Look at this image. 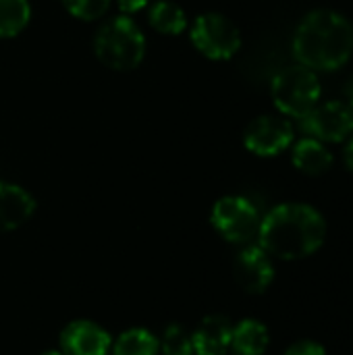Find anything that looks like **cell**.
Masks as SVG:
<instances>
[{
	"label": "cell",
	"instance_id": "obj_1",
	"mask_svg": "<svg viewBox=\"0 0 353 355\" xmlns=\"http://www.w3.org/2000/svg\"><path fill=\"white\" fill-rule=\"evenodd\" d=\"M327 239V220L310 204L287 202L275 206L258 229L260 248L270 258L302 260L316 254Z\"/></svg>",
	"mask_w": 353,
	"mask_h": 355
},
{
	"label": "cell",
	"instance_id": "obj_2",
	"mask_svg": "<svg viewBox=\"0 0 353 355\" xmlns=\"http://www.w3.org/2000/svg\"><path fill=\"white\" fill-rule=\"evenodd\" d=\"M291 48L300 64L312 71H337L353 54L352 21L333 8H316L300 21Z\"/></svg>",
	"mask_w": 353,
	"mask_h": 355
},
{
	"label": "cell",
	"instance_id": "obj_3",
	"mask_svg": "<svg viewBox=\"0 0 353 355\" xmlns=\"http://www.w3.org/2000/svg\"><path fill=\"white\" fill-rule=\"evenodd\" d=\"M94 52L112 71H133L146 56V37L129 15H119L102 23L94 37Z\"/></svg>",
	"mask_w": 353,
	"mask_h": 355
},
{
	"label": "cell",
	"instance_id": "obj_4",
	"mask_svg": "<svg viewBox=\"0 0 353 355\" xmlns=\"http://www.w3.org/2000/svg\"><path fill=\"white\" fill-rule=\"evenodd\" d=\"M320 79L316 71L304 64H291L279 71L270 83V96L277 110L291 119L306 116L320 102Z\"/></svg>",
	"mask_w": 353,
	"mask_h": 355
},
{
	"label": "cell",
	"instance_id": "obj_5",
	"mask_svg": "<svg viewBox=\"0 0 353 355\" xmlns=\"http://www.w3.org/2000/svg\"><path fill=\"white\" fill-rule=\"evenodd\" d=\"M191 44L210 60H229L241 48L239 27L221 12L200 15L189 31Z\"/></svg>",
	"mask_w": 353,
	"mask_h": 355
},
{
	"label": "cell",
	"instance_id": "obj_6",
	"mask_svg": "<svg viewBox=\"0 0 353 355\" xmlns=\"http://www.w3.org/2000/svg\"><path fill=\"white\" fill-rule=\"evenodd\" d=\"M258 208L243 196H225L212 206L210 223L216 233L229 243H248L258 237Z\"/></svg>",
	"mask_w": 353,
	"mask_h": 355
},
{
	"label": "cell",
	"instance_id": "obj_7",
	"mask_svg": "<svg viewBox=\"0 0 353 355\" xmlns=\"http://www.w3.org/2000/svg\"><path fill=\"white\" fill-rule=\"evenodd\" d=\"M302 129L327 144H341L353 135V110L350 104H343L339 100L331 102H318L306 116L300 119Z\"/></svg>",
	"mask_w": 353,
	"mask_h": 355
},
{
	"label": "cell",
	"instance_id": "obj_8",
	"mask_svg": "<svg viewBox=\"0 0 353 355\" xmlns=\"http://www.w3.org/2000/svg\"><path fill=\"white\" fill-rule=\"evenodd\" d=\"M293 125L285 116L262 114L246 127L243 146L260 158H270L285 152L293 144Z\"/></svg>",
	"mask_w": 353,
	"mask_h": 355
},
{
	"label": "cell",
	"instance_id": "obj_9",
	"mask_svg": "<svg viewBox=\"0 0 353 355\" xmlns=\"http://www.w3.org/2000/svg\"><path fill=\"white\" fill-rule=\"evenodd\" d=\"M233 275L237 285L252 295L264 293L275 279L273 258L260 245H248L239 252L233 264Z\"/></svg>",
	"mask_w": 353,
	"mask_h": 355
},
{
	"label": "cell",
	"instance_id": "obj_10",
	"mask_svg": "<svg viewBox=\"0 0 353 355\" xmlns=\"http://www.w3.org/2000/svg\"><path fill=\"white\" fill-rule=\"evenodd\" d=\"M110 335L89 320H73L60 333V352L64 355H108Z\"/></svg>",
	"mask_w": 353,
	"mask_h": 355
},
{
	"label": "cell",
	"instance_id": "obj_11",
	"mask_svg": "<svg viewBox=\"0 0 353 355\" xmlns=\"http://www.w3.org/2000/svg\"><path fill=\"white\" fill-rule=\"evenodd\" d=\"M35 212V200L19 185L0 181V233L25 225Z\"/></svg>",
	"mask_w": 353,
	"mask_h": 355
},
{
	"label": "cell",
	"instance_id": "obj_12",
	"mask_svg": "<svg viewBox=\"0 0 353 355\" xmlns=\"http://www.w3.org/2000/svg\"><path fill=\"white\" fill-rule=\"evenodd\" d=\"M231 322L225 316H206L191 333L196 355H225L231 349Z\"/></svg>",
	"mask_w": 353,
	"mask_h": 355
},
{
	"label": "cell",
	"instance_id": "obj_13",
	"mask_svg": "<svg viewBox=\"0 0 353 355\" xmlns=\"http://www.w3.org/2000/svg\"><path fill=\"white\" fill-rule=\"evenodd\" d=\"M333 154L331 150L314 139V137H306L302 141H298L291 150V162L293 166L304 173V175H310V177H316V175H322L327 173L331 166H333Z\"/></svg>",
	"mask_w": 353,
	"mask_h": 355
},
{
	"label": "cell",
	"instance_id": "obj_14",
	"mask_svg": "<svg viewBox=\"0 0 353 355\" xmlns=\"http://www.w3.org/2000/svg\"><path fill=\"white\" fill-rule=\"evenodd\" d=\"M268 343L270 333L260 320L246 318L231 331V349L237 355H262Z\"/></svg>",
	"mask_w": 353,
	"mask_h": 355
},
{
	"label": "cell",
	"instance_id": "obj_15",
	"mask_svg": "<svg viewBox=\"0 0 353 355\" xmlns=\"http://www.w3.org/2000/svg\"><path fill=\"white\" fill-rule=\"evenodd\" d=\"M148 21L152 29H156L162 35H179L187 27V15L185 10L171 0H158L148 10Z\"/></svg>",
	"mask_w": 353,
	"mask_h": 355
},
{
	"label": "cell",
	"instance_id": "obj_16",
	"mask_svg": "<svg viewBox=\"0 0 353 355\" xmlns=\"http://www.w3.org/2000/svg\"><path fill=\"white\" fill-rule=\"evenodd\" d=\"M110 349L112 355H158L160 343L146 329H129L112 343Z\"/></svg>",
	"mask_w": 353,
	"mask_h": 355
},
{
	"label": "cell",
	"instance_id": "obj_17",
	"mask_svg": "<svg viewBox=\"0 0 353 355\" xmlns=\"http://www.w3.org/2000/svg\"><path fill=\"white\" fill-rule=\"evenodd\" d=\"M31 19L27 0H0V37L19 35Z\"/></svg>",
	"mask_w": 353,
	"mask_h": 355
},
{
	"label": "cell",
	"instance_id": "obj_18",
	"mask_svg": "<svg viewBox=\"0 0 353 355\" xmlns=\"http://www.w3.org/2000/svg\"><path fill=\"white\" fill-rule=\"evenodd\" d=\"M160 352L164 355H193V343L191 333L181 324H169L158 339Z\"/></svg>",
	"mask_w": 353,
	"mask_h": 355
},
{
	"label": "cell",
	"instance_id": "obj_19",
	"mask_svg": "<svg viewBox=\"0 0 353 355\" xmlns=\"http://www.w3.org/2000/svg\"><path fill=\"white\" fill-rule=\"evenodd\" d=\"M64 8L81 21H96L106 15L110 0H62Z\"/></svg>",
	"mask_w": 353,
	"mask_h": 355
},
{
	"label": "cell",
	"instance_id": "obj_20",
	"mask_svg": "<svg viewBox=\"0 0 353 355\" xmlns=\"http://www.w3.org/2000/svg\"><path fill=\"white\" fill-rule=\"evenodd\" d=\"M285 355H327V349L316 343V341H310V339H304V341H298L293 343Z\"/></svg>",
	"mask_w": 353,
	"mask_h": 355
},
{
	"label": "cell",
	"instance_id": "obj_21",
	"mask_svg": "<svg viewBox=\"0 0 353 355\" xmlns=\"http://www.w3.org/2000/svg\"><path fill=\"white\" fill-rule=\"evenodd\" d=\"M119 2V8L123 15H133V12H139L141 8H146L152 0H117Z\"/></svg>",
	"mask_w": 353,
	"mask_h": 355
},
{
	"label": "cell",
	"instance_id": "obj_22",
	"mask_svg": "<svg viewBox=\"0 0 353 355\" xmlns=\"http://www.w3.org/2000/svg\"><path fill=\"white\" fill-rule=\"evenodd\" d=\"M343 160H345V166H347V168L353 173V135H352V139L347 141V146H345Z\"/></svg>",
	"mask_w": 353,
	"mask_h": 355
},
{
	"label": "cell",
	"instance_id": "obj_23",
	"mask_svg": "<svg viewBox=\"0 0 353 355\" xmlns=\"http://www.w3.org/2000/svg\"><path fill=\"white\" fill-rule=\"evenodd\" d=\"M42 355H64V354H62L60 349H58V352H56V349H50V352H44Z\"/></svg>",
	"mask_w": 353,
	"mask_h": 355
},
{
	"label": "cell",
	"instance_id": "obj_24",
	"mask_svg": "<svg viewBox=\"0 0 353 355\" xmlns=\"http://www.w3.org/2000/svg\"><path fill=\"white\" fill-rule=\"evenodd\" d=\"M350 106H352V110H353V92H352V102H350Z\"/></svg>",
	"mask_w": 353,
	"mask_h": 355
}]
</instances>
